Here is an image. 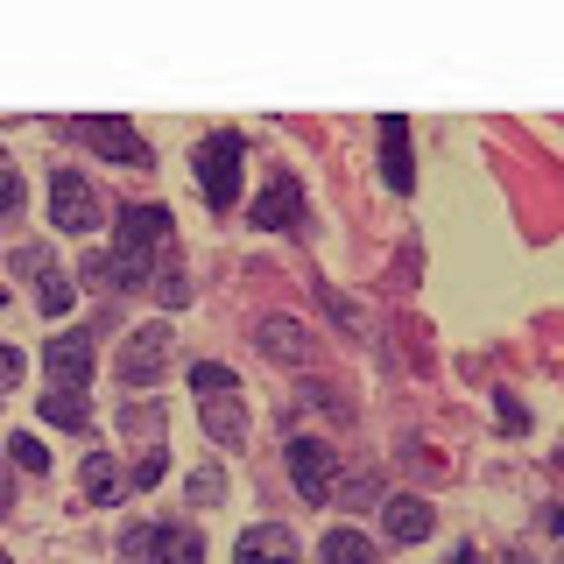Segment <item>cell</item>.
I'll list each match as a JSON object with an SVG mask.
<instances>
[{
  "mask_svg": "<svg viewBox=\"0 0 564 564\" xmlns=\"http://www.w3.org/2000/svg\"><path fill=\"white\" fill-rule=\"evenodd\" d=\"M78 141L93 155H106V163H128V170H149L155 155H149V141H141L128 120H106V113H78Z\"/></svg>",
  "mask_w": 564,
  "mask_h": 564,
  "instance_id": "4",
  "label": "cell"
},
{
  "mask_svg": "<svg viewBox=\"0 0 564 564\" xmlns=\"http://www.w3.org/2000/svg\"><path fill=\"white\" fill-rule=\"evenodd\" d=\"M14 205H22V176L0 163V219H14Z\"/></svg>",
  "mask_w": 564,
  "mask_h": 564,
  "instance_id": "21",
  "label": "cell"
},
{
  "mask_svg": "<svg viewBox=\"0 0 564 564\" xmlns=\"http://www.w3.org/2000/svg\"><path fill=\"white\" fill-rule=\"evenodd\" d=\"M317 557L325 564H375V543H367L360 529H332V536L317 543Z\"/></svg>",
  "mask_w": 564,
  "mask_h": 564,
  "instance_id": "16",
  "label": "cell"
},
{
  "mask_svg": "<svg viewBox=\"0 0 564 564\" xmlns=\"http://www.w3.org/2000/svg\"><path fill=\"white\" fill-rule=\"evenodd\" d=\"M234 564H296V543H290V529H275V522L247 529V536L234 543Z\"/></svg>",
  "mask_w": 564,
  "mask_h": 564,
  "instance_id": "10",
  "label": "cell"
},
{
  "mask_svg": "<svg viewBox=\"0 0 564 564\" xmlns=\"http://www.w3.org/2000/svg\"><path fill=\"white\" fill-rule=\"evenodd\" d=\"M85 494H93L99 508H113L120 494H128V480H120V466H113L106 452H93V458H85Z\"/></svg>",
  "mask_w": 564,
  "mask_h": 564,
  "instance_id": "15",
  "label": "cell"
},
{
  "mask_svg": "<svg viewBox=\"0 0 564 564\" xmlns=\"http://www.w3.org/2000/svg\"><path fill=\"white\" fill-rule=\"evenodd\" d=\"M43 423H57V431H85L93 410H85V395H57V388H50V395H43Z\"/></svg>",
  "mask_w": 564,
  "mask_h": 564,
  "instance_id": "17",
  "label": "cell"
},
{
  "mask_svg": "<svg viewBox=\"0 0 564 564\" xmlns=\"http://www.w3.org/2000/svg\"><path fill=\"white\" fill-rule=\"evenodd\" d=\"M85 375H93V332H57L50 339V388L85 395Z\"/></svg>",
  "mask_w": 564,
  "mask_h": 564,
  "instance_id": "8",
  "label": "cell"
},
{
  "mask_svg": "<svg viewBox=\"0 0 564 564\" xmlns=\"http://www.w3.org/2000/svg\"><path fill=\"white\" fill-rule=\"evenodd\" d=\"M50 226L57 234H93L99 226V198L78 170H50Z\"/></svg>",
  "mask_w": 564,
  "mask_h": 564,
  "instance_id": "6",
  "label": "cell"
},
{
  "mask_svg": "<svg viewBox=\"0 0 564 564\" xmlns=\"http://www.w3.org/2000/svg\"><path fill=\"white\" fill-rule=\"evenodd\" d=\"M240 155H247V141L240 134H205L198 141V155H191V170H198V191H205V205L212 212H226L240 198Z\"/></svg>",
  "mask_w": 564,
  "mask_h": 564,
  "instance_id": "2",
  "label": "cell"
},
{
  "mask_svg": "<svg viewBox=\"0 0 564 564\" xmlns=\"http://www.w3.org/2000/svg\"><path fill=\"white\" fill-rule=\"evenodd\" d=\"M261 352H269V360L304 367L311 360V339H304V325H290V317H261Z\"/></svg>",
  "mask_w": 564,
  "mask_h": 564,
  "instance_id": "13",
  "label": "cell"
},
{
  "mask_svg": "<svg viewBox=\"0 0 564 564\" xmlns=\"http://www.w3.org/2000/svg\"><path fill=\"white\" fill-rule=\"evenodd\" d=\"M170 367V317H155V325H134L128 332V346H120V360H113V375L141 388V381H155Z\"/></svg>",
  "mask_w": 564,
  "mask_h": 564,
  "instance_id": "5",
  "label": "cell"
},
{
  "mask_svg": "<svg viewBox=\"0 0 564 564\" xmlns=\"http://www.w3.org/2000/svg\"><path fill=\"white\" fill-rule=\"evenodd\" d=\"M205 431L219 445H240L247 437V416H240V395H205Z\"/></svg>",
  "mask_w": 564,
  "mask_h": 564,
  "instance_id": "14",
  "label": "cell"
},
{
  "mask_svg": "<svg viewBox=\"0 0 564 564\" xmlns=\"http://www.w3.org/2000/svg\"><path fill=\"white\" fill-rule=\"evenodd\" d=\"M191 388H198V395H240V381L226 375L219 360H198V367H191Z\"/></svg>",
  "mask_w": 564,
  "mask_h": 564,
  "instance_id": "19",
  "label": "cell"
},
{
  "mask_svg": "<svg viewBox=\"0 0 564 564\" xmlns=\"http://www.w3.org/2000/svg\"><path fill=\"white\" fill-rule=\"evenodd\" d=\"M8 508H14V473L0 466V516H8Z\"/></svg>",
  "mask_w": 564,
  "mask_h": 564,
  "instance_id": "25",
  "label": "cell"
},
{
  "mask_svg": "<svg viewBox=\"0 0 564 564\" xmlns=\"http://www.w3.org/2000/svg\"><path fill=\"white\" fill-rule=\"evenodd\" d=\"M14 381H22V352L0 346V388H14Z\"/></svg>",
  "mask_w": 564,
  "mask_h": 564,
  "instance_id": "23",
  "label": "cell"
},
{
  "mask_svg": "<svg viewBox=\"0 0 564 564\" xmlns=\"http://www.w3.org/2000/svg\"><path fill=\"white\" fill-rule=\"evenodd\" d=\"M170 205H128V212H120V219H113V254L120 261H128V269H141V275H149L155 282V261H149V247H163L170 240Z\"/></svg>",
  "mask_w": 564,
  "mask_h": 564,
  "instance_id": "3",
  "label": "cell"
},
{
  "mask_svg": "<svg viewBox=\"0 0 564 564\" xmlns=\"http://www.w3.org/2000/svg\"><path fill=\"white\" fill-rule=\"evenodd\" d=\"M0 564H8V557H0Z\"/></svg>",
  "mask_w": 564,
  "mask_h": 564,
  "instance_id": "26",
  "label": "cell"
},
{
  "mask_svg": "<svg viewBox=\"0 0 564 564\" xmlns=\"http://www.w3.org/2000/svg\"><path fill=\"white\" fill-rule=\"evenodd\" d=\"M120 557L128 564H198L205 543L184 522H134V529H120Z\"/></svg>",
  "mask_w": 564,
  "mask_h": 564,
  "instance_id": "1",
  "label": "cell"
},
{
  "mask_svg": "<svg viewBox=\"0 0 564 564\" xmlns=\"http://www.w3.org/2000/svg\"><path fill=\"white\" fill-rule=\"evenodd\" d=\"M128 480H134V487H155V480H163V452H149V458L128 473Z\"/></svg>",
  "mask_w": 564,
  "mask_h": 564,
  "instance_id": "22",
  "label": "cell"
},
{
  "mask_svg": "<svg viewBox=\"0 0 564 564\" xmlns=\"http://www.w3.org/2000/svg\"><path fill=\"white\" fill-rule=\"evenodd\" d=\"M381 529H388V543H423L437 529V516H431V501H416V494H395V501H381Z\"/></svg>",
  "mask_w": 564,
  "mask_h": 564,
  "instance_id": "9",
  "label": "cell"
},
{
  "mask_svg": "<svg viewBox=\"0 0 564 564\" xmlns=\"http://www.w3.org/2000/svg\"><path fill=\"white\" fill-rule=\"evenodd\" d=\"M290 473H296V494L317 508V501H332V480H339V452L325 445V437H296L290 445Z\"/></svg>",
  "mask_w": 564,
  "mask_h": 564,
  "instance_id": "7",
  "label": "cell"
},
{
  "mask_svg": "<svg viewBox=\"0 0 564 564\" xmlns=\"http://www.w3.org/2000/svg\"><path fill=\"white\" fill-rule=\"evenodd\" d=\"M501 423H508V431H529V410H522V402H508V395H501Z\"/></svg>",
  "mask_w": 564,
  "mask_h": 564,
  "instance_id": "24",
  "label": "cell"
},
{
  "mask_svg": "<svg viewBox=\"0 0 564 564\" xmlns=\"http://www.w3.org/2000/svg\"><path fill=\"white\" fill-rule=\"evenodd\" d=\"M296 219H304V191H296V176H275L254 198V226H296Z\"/></svg>",
  "mask_w": 564,
  "mask_h": 564,
  "instance_id": "12",
  "label": "cell"
},
{
  "mask_svg": "<svg viewBox=\"0 0 564 564\" xmlns=\"http://www.w3.org/2000/svg\"><path fill=\"white\" fill-rule=\"evenodd\" d=\"M381 170H388L395 191L416 184V170H410V120H402V113H381Z\"/></svg>",
  "mask_w": 564,
  "mask_h": 564,
  "instance_id": "11",
  "label": "cell"
},
{
  "mask_svg": "<svg viewBox=\"0 0 564 564\" xmlns=\"http://www.w3.org/2000/svg\"><path fill=\"white\" fill-rule=\"evenodd\" d=\"M8 452H14V466H22V473H43V466H50V452L35 445L29 431H22V437H8Z\"/></svg>",
  "mask_w": 564,
  "mask_h": 564,
  "instance_id": "20",
  "label": "cell"
},
{
  "mask_svg": "<svg viewBox=\"0 0 564 564\" xmlns=\"http://www.w3.org/2000/svg\"><path fill=\"white\" fill-rule=\"evenodd\" d=\"M35 269H43V311H50V317H64V311H70V296H78V290H70V275H64V269H50V261H35Z\"/></svg>",
  "mask_w": 564,
  "mask_h": 564,
  "instance_id": "18",
  "label": "cell"
}]
</instances>
